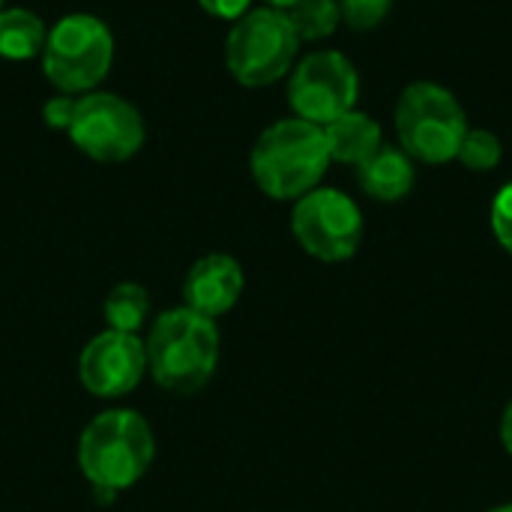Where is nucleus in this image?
<instances>
[{"label": "nucleus", "mask_w": 512, "mask_h": 512, "mask_svg": "<svg viewBox=\"0 0 512 512\" xmlns=\"http://www.w3.org/2000/svg\"><path fill=\"white\" fill-rule=\"evenodd\" d=\"M156 441L150 423L129 408L102 411L87 423L78 441V465L93 495L108 504L123 489L135 486L153 465Z\"/></svg>", "instance_id": "obj_1"}, {"label": "nucleus", "mask_w": 512, "mask_h": 512, "mask_svg": "<svg viewBox=\"0 0 512 512\" xmlns=\"http://www.w3.org/2000/svg\"><path fill=\"white\" fill-rule=\"evenodd\" d=\"M255 186L273 201H297L306 192L318 189L327 168L330 150L324 141V129L300 120L285 117L270 123L249 156Z\"/></svg>", "instance_id": "obj_2"}, {"label": "nucleus", "mask_w": 512, "mask_h": 512, "mask_svg": "<svg viewBox=\"0 0 512 512\" xmlns=\"http://www.w3.org/2000/svg\"><path fill=\"white\" fill-rule=\"evenodd\" d=\"M147 372L153 381L177 396H192L213 378L219 366L216 321L180 306L159 315L144 342Z\"/></svg>", "instance_id": "obj_3"}, {"label": "nucleus", "mask_w": 512, "mask_h": 512, "mask_svg": "<svg viewBox=\"0 0 512 512\" xmlns=\"http://www.w3.org/2000/svg\"><path fill=\"white\" fill-rule=\"evenodd\" d=\"M468 132L462 102L435 81H414L396 102V135L402 150L423 165L453 162Z\"/></svg>", "instance_id": "obj_4"}, {"label": "nucleus", "mask_w": 512, "mask_h": 512, "mask_svg": "<svg viewBox=\"0 0 512 512\" xmlns=\"http://www.w3.org/2000/svg\"><path fill=\"white\" fill-rule=\"evenodd\" d=\"M114 63V36L90 12H72L54 21L42 48V75L69 96L93 93Z\"/></svg>", "instance_id": "obj_5"}, {"label": "nucleus", "mask_w": 512, "mask_h": 512, "mask_svg": "<svg viewBox=\"0 0 512 512\" xmlns=\"http://www.w3.org/2000/svg\"><path fill=\"white\" fill-rule=\"evenodd\" d=\"M300 39L282 9L261 6L240 15L225 36V66L243 87H270L294 69Z\"/></svg>", "instance_id": "obj_6"}, {"label": "nucleus", "mask_w": 512, "mask_h": 512, "mask_svg": "<svg viewBox=\"0 0 512 512\" xmlns=\"http://www.w3.org/2000/svg\"><path fill=\"white\" fill-rule=\"evenodd\" d=\"M147 138L141 111L108 90H93L78 96L75 117L69 126V141L93 162L117 165L129 162Z\"/></svg>", "instance_id": "obj_7"}, {"label": "nucleus", "mask_w": 512, "mask_h": 512, "mask_svg": "<svg viewBox=\"0 0 512 512\" xmlns=\"http://www.w3.org/2000/svg\"><path fill=\"white\" fill-rule=\"evenodd\" d=\"M294 240L318 261L339 264L357 255L363 240V213L339 189L318 186L294 201L291 210Z\"/></svg>", "instance_id": "obj_8"}, {"label": "nucleus", "mask_w": 512, "mask_h": 512, "mask_svg": "<svg viewBox=\"0 0 512 512\" xmlns=\"http://www.w3.org/2000/svg\"><path fill=\"white\" fill-rule=\"evenodd\" d=\"M357 96L360 75L342 51H312L291 69L288 102L300 120L327 126L330 120L357 108Z\"/></svg>", "instance_id": "obj_9"}, {"label": "nucleus", "mask_w": 512, "mask_h": 512, "mask_svg": "<svg viewBox=\"0 0 512 512\" xmlns=\"http://www.w3.org/2000/svg\"><path fill=\"white\" fill-rule=\"evenodd\" d=\"M147 372V351L135 333L105 330L93 336L78 357V378L87 393L99 399H120L132 393Z\"/></svg>", "instance_id": "obj_10"}, {"label": "nucleus", "mask_w": 512, "mask_h": 512, "mask_svg": "<svg viewBox=\"0 0 512 512\" xmlns=\"http://www.w3.org/2000/svg\"><path fill=\"white\" fill-rule=\"evenodd\" d=\"M243 285L246 276L240 261L225 252H210L189 267L183 279V306L216 321L237 306Z\"/></svg>", "instance_id": "obj_11"}, {"label": "nucleus", "mask_w": 512, "mask_h": 512, "mask_svg": "<svg viewBox=\"0 0 512 512\" xmlns=\"http://www.w3.org/2000/svg\"><path fill=\"white\" fill-rule=\"evenodd\" d=\"M324 129V141L330 150V162L342 165H363L369 156H375L384 147V132L381 123L357 108L345 111L342 117L330 120Z\"/></svg>", "instance_id": "obj_12"}, {"label": "nucleus", "mask_w": 512, "mask_h": 512, "mask_svg": "<svg viewBox=\"0 0 512 512\" xmlns=\"http://www.w3.org/2000/svg\"><path fill=\"white\" fill-rule=\"evenodd\" d=\"M417 180L414 159L405 150L396 147H381L375 156H369L363 165H357V183L360 189L384 204L402 201L411 195Z\"/></svg>", "instance_id": "obj_13"}, {"label": "nucleus", "mask_w": 512, "mask_h": 512, "mask_svg": "<svg viewBox=\"0 0 512 512\" xmlns=\"http://www.w3.org/2000/svg\"><path fill=\"white\" fill-rule=\"evenodd\" d=\"M45 39H48V27L36 12L21 6L0 12V57L6 60L42 57Z\"/></svg>", "instance_id": "obj_14"}, {"label": "nucleus", "mask_w": 512, "mask_h": 512, "mask_svg": "<svg viewBox=\"0 0 512 512\" xmlns=\"http://www.w3.org/2000/svg\"><path fill=\"white\" fill-rule=\"evenodd\" d=\"M150 315V294L144 285L138 282H120L108 291L105 297V321H108V330H117V333H135L144 327Z\"/></svg>", "instance_id": "obj_15"}, {"label": "nucleus", "mask_w": 512, "mask_h": 512, "mask_svg": "<svg viewBox=\"0 0 512 512\" xmlns=\"http://www.w3.org/2000/svg\"><path fill=\"white\" fill-rule=\"evenodd\" d=\"M285 15H288V21H291V27H294L300 42L327 39L342 24V12H339L336 0H300Z\"/></svg>", "instance_id": "obj_16"}, {"label": "nucleus", "mask_w": 512, "mask_h": 512, "mask_svg": "<svg viewBox=\"0 0 512 512\" xmlns=\"http://www.w3.org/2000/svg\"><path fill=\"white\" fill-rule=\"evenodd\" d=\"M456 159L468 168V171H495L504 159V147L501 138L492 129H471L465 132Z\"/></svg>", "instance_id": "obj_17"}, {"label": "nucleus", "mask_w": 512, "mask_h": 512, "mask_svg": "<svg viewBox=\"0 0 512 512\" xmlns=\"http://www.w3.org/2000/svg\"><path fill=\"white\" fill-rule=\"evenodd\" d=\"M336 3H339L342 21L360 33L375 30L393 9V0H336Z\"/></svg>", "instance_id": "obj_18"}, {"label": "nucleus", "mask_w": 512, "mask_h": 512, "mask_svg": "<svg viewBox=\"0 0 512 512\" xmlns=\"http://www.w3.org/2000/svg\"><path fill=\"white\" fill-rule=\"evenodd\" d=\"M492 231L498 243L512 255V183H507L492 201Z\"/></svg>", "instance_id": "obj_19"}, {"label": "nucleus", "mask_w": 512, "mask_h": 512, "mask_svg": "<svg viewBox=\"0 0 512 512\" xmlns=\"http://www.w3.org/2000/svg\"><path fill=\"white\" fill-rule=\"evenodd\" d=\"M75 105H78V96H69V93L51 96V99L42 105V120H45V126L69 132L72 117H75Z\"/></svg>", "instance_id": "obj_20"}, {"label": "nucleus", "mask_w": 512, "mask_h": 512, "mask_svg": "<svg viewBox=\"0 0 512 512\" xmlns=\"http://www.w3.org/2000/svg\"><path fill=\"white\" fill-rule=\"evenodd\" d=\"M249 3L252 0H198V6L213 15V18H222V21H237L240 15L249 12Z\"/></svg>", "instance_id": "obj_21"}, {"label": "nucleus", "mask_w": 512, "mask_h": 512, "mask_svg": "<svg viewBox=\"0 0 512 512\" xmlns=\"http://www.w3.org/2000/svg\"><path fill=\"white\" fill-rule=\"evenodd\" d=\"M501 444H504V450L512 456V399L507 402L504 417H501Z\"/></svg>", "instance_id": "obj_22"}, {"label": "nucleus", "mask_w": 512, "mask_h": 512, "mask_svg": "<svg viewBox=\"0 0 512 512\" xmlns=\"http://www.w3.org/2000/svg\"><path fill=\"white\" fill-rule=\"evenodd\" d=\"M300 0H267V6H273V9H282V12H288L291 6H297Z\"/></svg>", "instance_id": "obj_23"}, {"label": "nucleus", "mask_w": 512, "mask_h": 512, "mask_svg": "<svg viewBox=\"0 0 512 512\" xmlns=\"http://www.w3.org/2000/svg\"><path fill=\"white\" fill-rule=\"evenodd\" d=\"M489 512H512V504H501V507H492Z\"/></svg>", "instance_id": "obj_24"}, {"label": "nucleus", "mask_w": 512, "mask_h": 512, "mask_svg": "<svg viewBox=\"0 0 512 512\" xmlns=\"http://www.w3.org/2000/svg\"><path fill=\"white\" fill-rule=\"evenodd\" d=\"M0 12H3V0H0Z\"/></svg>", "instance_id": "obj_25"}]
</instances>
